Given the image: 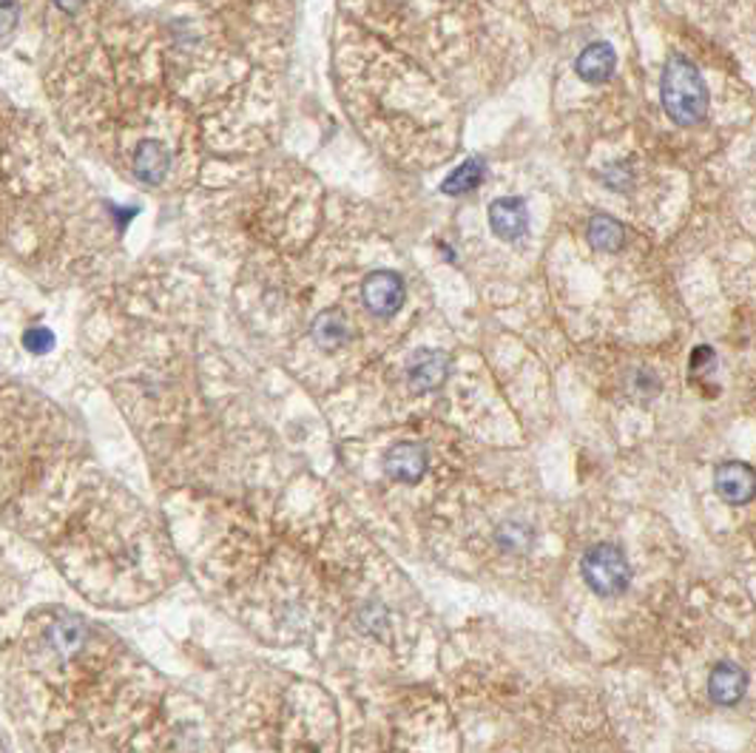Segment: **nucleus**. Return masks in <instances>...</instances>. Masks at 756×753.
<instances>
[{
	"label": "nucleus",
	"mask_w": 756,
	"mask_h": 753,
	"mask_svg": "<svg viewBox=\"0 0 756 753\" xmlns=\"http://www.w3.org/2000/svg\"><path fill=\"white\" fill-rule=\"evenodd\" d=\"M310 336L313 342L322 347V350H338L342 344L350 339V324H347V316L338 310V307H330L324 314H319L310 324Z\"/></svg>",
	"instance_id": "nucleus-11"
},
{
	"label": "nucleus",
	"mask_w": 756,
	"mask_h": 753,
	"mask_svg": "<svg viewBox=\"0 0 756 753\" xmlns=\"http://www.w3.org/2000/svg\"><path fill=\"white\" fill-rule=\"evenodd\" d=\"M501 544L507 546V549H526V546H529V532H526V526H517V523L503 526Z\"/></svg>",
	"instance_id": "nucleus-17"
},
{
	"label": "nucleus",
	"mask_w": 756,
	"mask_h": 753,
	"mask_svg": "<svg viewBox=\"0 0 756 753\" xmlns=\"http://www.w3.org/2000/svg\"><path fill=\"white\" fill-rule=\"evenodd\" d=\"M361 298H364V307L370 314L389 319L405 305V279L393 273V270H373L361 282Z\"/></svg>",
	"instance_id": "nucleus-3"
},
{
	"label": "nucleus",
	"mask_w": 756,
	"mask_h": 753,
	"mask_svg": "<svg viewBox=\"0 0 756 753\" xmlns=\"http://www.w3.org/2000/svg\"><path fill=\"white\" fill-rule=\"evenodd\" d=\"M659 100H663V109L671 117V123L682 128L703 123L708 114V103H712L700 68L685 58H671L666 63L663 80H659Z\"/></svg>",
	"instance_id": "nucleus-1"
},
{
	"label": "nucleus",
	"mask_w": 756,
	"mask_h": 753,
	"mask_svg": "<svg viewBox=\"0 0 756 753\" xmlns=\"http://www.w3.org/2000/svg\"><path fill=\"white\" fill-rule=\"evenodd\" d=\"M82 628L77 626V623H61V626H54L52 637H54V646L63 651H72L77 649V642H80Z\"/></svg>",
	"instance_id": "nucleus-16"
},
{
	"label": "nucleus",
	"mask_w": 756,
	"mask_h": 753,
	"mask_svg": "<svg viewBox=\"0 0 756 753\" xmlns=\"http://www.w3.org/2000/svg\"><path fill=\"white\" fill-rule=\"evenodd\" d=\"M589 245L598 247V251H606V254H617L623 245H626V228L608 214H594L589 219Z\"/></svg>",
	"instance_id": "nucleus-13"
},
{
	"label": "nucleus",
	"mask_w": 756,
	"mask_h": 753,
	"mask_svg": "<svg viewBox=\"0 0 756 753\" xmlns=\"http://www.w3.org/2000/svg\"><path fill=\"white\" fill-rule=\"evenodd\" d=\"M714 484H717V493L734 503V507H745L751 498H754V470L748 463L742 461H726L719 463L717 472H714Z\"/></svg>",
	"instance_id": "nucleus-7"
},
{
	"label": "nucleus",
	"mask_w": 756,
	"mask_h": 753,
	"mask_svg": "<svg viewBox=\"0 0 756 753\" xmlns=\"http://www.w3.org/2000/svg\"><path fill=\"white\" fill-rule=\"evenodd\" d=\"M489 228L503 242H515L529 231V210L521 196H501L489 205Z\"/></svg>",
	"instance_id": "nucleus-5"
},
{
	"label": "nucleus",
	"mask_w": 756,
	"mask_h": 753,
	"mask_svg": "<svg viewBox=\"0 0 756 753\" xmlns=\"http://www.w3.org/2000/svg\"><path fill=\"white\" fill-rule=\"evenodd\" d=\"M708 694L717 705L731 709L745 694V674L734 663H719L708 677Z\"/></svg>",
	"instance_id": "nucleus-10"
},
{
	"label": "nucleus",
	"mask_w": 756,
	"mask_h": 753,
	"mask_svg": "<svg viewBox=\"0 0 756 753\" xmlns=\"http://www.w3.org/2000/svg\"><path fill=\"white\" fill-rule=\"evenodd\" d=\"M21 21V3L17 0H0V38H9Z\"/></svg>",
	"instance_id": "nucleus-15"
},
{
	"label": "nucleus",
	"mask_w": 756,
	"mask_h": 753,
	"mask_svg": "<svg viewBox=\"0 0 756 753\" xmlns=\"http://www.w3.org/2000/svg\"><path fill=\"white\" fill-rule=\"evenodd\" d=\"M52 3L61 9V12H66V15H77V12L86 7V0H52Z\"/></svg>",
	"instance_id": "nucleus-18"
},
{
	"label": "nucleus",
	"mask_w": 756,
	"mask_h": 753,
	"mask_svg": "<svg viewBox=\"0 0 756 753\" xmlns=\"http://www.w3.org/2000/svg\"><path fill=\"white\" fill-rule=\"evenodd\" d=\"M171 171V151L159 140H143L134 151V174L145 186H159Z\"/></svg>",
	"instance_id": "nucleus-9"
},
{
	"label": "nucleus",
	"mask_w": 756,
	"mask_h": 753,
	"mask_svg": "<svg viewBox=\"0 0 756 753\" xmlns=\"http://www.w3.org/2000/svg\"><path fill=\"white\" fill-rule=\"evenodd\" d=\"M447 375H450V358L441 350H419L407 367V379L415 393H433L447 381Z\"/></svg>",
	"instance_id": "nucleus-6"
},
{
	"label": "nucleus",
	"mask_w": 756,
	"mask_h": 753,
	"mask_svg": "<svg viewBox=\"0 0 756 753\" xmlns=\"http://www.w3.org/2000/svg\"><path fill=\"white\" fill-rule=\"evenodd\" d=\"M23 347L29 353H35V356H43V353H49L54 347V333L46 328H31L23 333Z\"/></svg>",
	"instance_id": "nucleus-14"
},
{
	"label": "nucleus",
	"mask_w": 756,
	"mask_h": 753,
	"mask_svg": "<svg viewBox=\"0 0 756 753\" xmlns=\"http://www.w3.org/2000/svg\"><path fill=\"white\" fill-rule=\"evenodd\" d=\"M384 472L398 484H419L427 472V449L415 441H401L384 456Z\"/></svg>",
	"instance_id": "nucleus-4"
},
{
	"label": "nucleus",
	"mask_w": 756,
	"mask_h": 753,
	"mask_svg": "<svg viewBox=\"0 0 756 753\" xmlns=\"http://www.w3.org/2000/svg\"><path fill=\"white\" fill-rule=\"evenodd\" d=\"M614 66H617V52H614L612 43H603V40L586 46L575 60L577 77L584 82H592V86L606 82L614 75Z\"/></svg>",
	"instance_id": "nucleus-8"
},
{
	"label": "nucleus",
	"mask_w": 756,
	"mask_h": 753,
	"mask_svg": "<svg viewBox=\"0 0 756 753\" xmlns=\"http://www.w3.org/2000/svg\"><path fill=\"white\" fill-rule=\"evenodd\" d=\"M484 177H487V159L484 157H470L466 163H461L456 168V171L450 174V177L441 182V194L447 196H464L470 194V191H475V188L484 182Z\"/></svg>",
	"instance_id": "nucleus-12"
},
{
	"label": "nucleus",
	"mask_w": 756,
	"mask_h": 753,
	"mask_svg": "<svg viewBox=\"0 0 756 753\" xmlns=\"http://www.w3.org/2000/svg\"><path fill=\"white\" fill-rule=\"evenodd\" d=\"M580 569H584V580L589 583V589L600 597L623 595L631 580L629 563H626L620 549L612 544H600L589 549Z\"/></svg>",
	"instance_id": "nucleus-2"
}]
</instances>
